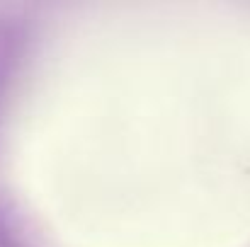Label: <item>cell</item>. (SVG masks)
I'll return each instance as SVG.
<instances>
[]
</instances>
